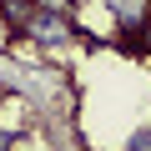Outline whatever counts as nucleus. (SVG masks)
<instances>
[{
    "label": "nucleus",
    "instance_id": "20e7f679",
    "mask_svg": "<svg viewBox=\"0 0 151 151\" xmlns=\"http://www.w3.org/2000/svg\"><path fill=\"white\" fill-rule=\"evenodd\" d=\"M0 151H15V131H10L5 121H0Z\"/></svg>",
    "mask_w": 151,
    "mask_h": 151
},
{
    "label": "nucleus",
    "instance_id": "f257e3e1",
    "mask_svg": "<svg viewBox=\"0 0 151 151\" xmlns=\"http://www.w3.org/2000/svg\"><path fill=\"white\" fill-rule=\"evenodd\" d=\"M106 10H111V25L121 40H131L146 20H151V0H106Z\"/></svg>",
    "mask_w": 151,
    "mask_h": 151
},
{
    "label": "nucleus",
    "instance_id": "7ed1b4c3",
    "mask_svg": "<svg viewBox=\"0 0 151 151\" xmlns=\"http://www.w3.org/2000/svg\"><path fill=\"white\" fill-rule=\"evenodd\" d=\"M131 40H136V45H141V50H146V55H151V20H146V25H141V30H136V35H131Z\"/></svg>",
    "mask_w": 151,
    "mask_h": 151
},
{
    "label": "nucleus",
    "instance_id": "f03ea898",
    "mask_svg": "<svg viewBox=\"0 0 151 151\" xmlns=\"http://www.w3.org/2000/svg\"><path fill=\"white\" fill-rule=\"evenodd\" d=\"M126 151H151V126H136L131 141H126Z\"/></svg>",
    "mask_w": 151,
    "mask_h": 151
}]
</instances>
